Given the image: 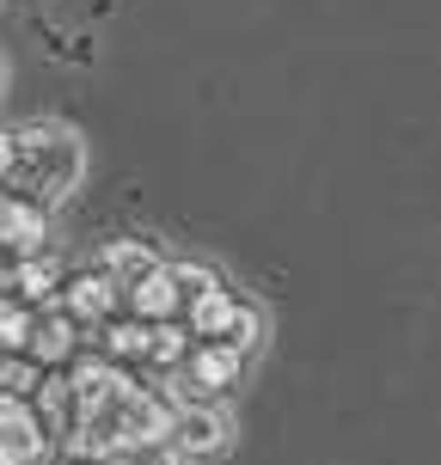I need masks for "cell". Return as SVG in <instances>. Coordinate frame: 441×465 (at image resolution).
I'll list each match as a JSON object with an SVG mask.
<instances>
[{
	"label": "cell",
	"mask_w": 441,
	"mask_h": 465,
	"mask_svg": "<svg viewBox=\"0 0 441 465\" xmlns=\"http://www.w3.org/2000/svg\"><path fill=\"white\" fill-rule=\"evenodd\" d=\"M80 172H86V147H80V135H74L68 123H25L19 129V184H31L44 203H62V196H74V184H80Z\"/></svg>",
	"instance_id": "1"
},
{
	"label": "cell",
	"mask_w": 441,
	"mask_h": 465,
	"mask_svg": "<svg viewBox=\"0 0 441 465\" xmlns=\"http://www.w3.org/2000/svg\"><path fill=\"white\" fill-rule=\"evenodd\" d=\"M227 411H215V404H190V411H178V422H172V447L185 453V460H209V453H221L227 447Z\"/></svg>",
	"instance_id": "2"
},
{
	"label": "cell",
	"mask_w": 441,
	"mask_h": 465,
	"mask_svg": "<svg viewBox=\"0 0 441 465\" xmlns=\"http://www.w3.org/2000/svg\"><path fill=\"white\" fill-rule=\"evenodd\" d=\"M44 453V422H31L25 398H0V465H31Z\"/></svg>",
	"instance_id": "3"
},
{
	"label": "cell",
	"mask_w": 441,
	"mask_h": 465,
	"mask_svg": "<svg viewBox=\"0 0 441 465\" xmlns=\"http://www.w3.org/2000/svg\"><path fill=\"white\" fill-rule=\"evenodd\" d=\"M165 263L154 257V245L147 239H111L105 245V276L116 282V288H141L147 276H160Z\"/></svg>",
	"instance_id": "4"
},
{
	"label": "cell",
	"mask_w": 441,
	"mask_h": 465,
	"mask_svg": "<svg viewBox=\"0 0 441 465\" xmlns=\"http://www.w3.org/2000/svg\"><path fill=\"white\" fill-rule=\"evenodd\" d=\"M129 301H135V319H147V325H172V312L185 306V294H178L172 270H160V276L141 282V288H129Z\"/></svg>",
	"instance_id": "5"
},
{
	"label": "cell",
	"mask_w": 441,
	"mask_h": 465,
	"mask_svg": "<svg viewBox=\"0 0 441 465\" xmlns=\"http://www.w3.org/2000/svg\"><path fill=\"white\" fill-rule=\"evenodd\" d=\"M116 301V282L98 270V276H74L68 288H62V306H68V319H105Z\"/></svg>",
	"instance_id": "6"
},
{
	"label": "cell",
	"mask_w": 441,
	"mask_h": 465,
	"mask_svg": "<svg viewBox=\"0 0 441 465\" xmlns=\"http://www.w3.org/2000/svg\"><path fill=\"white\" fill-rule=\"evenodd\" d=\"M0 239L19 245V252L31 257L37 245H44V209H31V203H13V196H6V203H0Z\"/></svg>",
	"instance_id": "7"
},
{
	"label": "cell",
	"mask_w": 441,
	"mask_h": 465,
	"mask_svg": "<svg viewBox=\"0 0 441 465\" xmlns=\"http://www.w3.org/2000/svg\"><path fill=\"white\" fill-rule=\"evenodd\" d=\"M239 361H246V355H233L227 343H209V349H196V355H190V380H196L203 392H221V386L239 380Z\"/></svg>",
	"instance_id": "8"
},
{
	"label": "cell",
	"mask_w": 441,
	"mask_h": 465,
	"mask_svg": "<svg viewBox=\"0 0 441 465\" xmlns=\"http://www.w3.org/2000/svg\"><path fill=\"white\" fill-rule=\"evenodd\" d=\"M233 319H239V294H227V288H215V294H203V301L190 306V331L196 337H221L227 343Z\"/></svg>",
	"instance_id": "9"
},
{
	"label": "cell",
	"mask_w": 441,
	"mask_h": 465,
	"mask_svg": "<svg viewBox=\"0 0 441 465\" xmlns=\"http://www.w3.org/2000/svg\"><path fill=\"white\" fill-rule=\"evenodd\" d=\"M13 288H25L31 301L55 294V288H62V257H55V252H31L19 270H13Z\"/></svg>",
	"instance_id": "10"
},
{
	"label": "cell",
	"mask_w": 441,
	"mask_h": 465,
	"mask_svg": "<svg viewBox=\"0 0 441 465\" xmlns=\"http://www.w3.org/2000/svg\"><path fill=\"white\" fill-rule=\"evenodd\" d=\"M74 349V319H37L31 331V361H62Z\"/></svg>",
	"instance_id": "11"
},
{
	"label": "cell",
	"mask_w": 441,
	"mask_h": 465,
	"mask_svg": "<svg viewBox=\"0 0 441 465\" xmlns=\"http://www.w3.org/2000/svg\"><path fill=\"white\" fill-rule=\"evenodd\" d=\"M165 270H172V282H178V294H185L190 306L203 301V294H215V288H221V276H215L209 263H190V257H185V263H165Z\"/></svg>",
	"instance_id": "12"
},
{
	"label": "cell",
	"mask_w": 441,
	"mask_h": 465,
	"mask_svg": "<svg viewBox=\"0 0 441 465\" xmlns=\"http://www.w3.org/2000/svg\"><path fill=\"white\" fill-rule=\"evenodd\" d=\"M147 343H154V325H141V319H129V325H111V331H105V349H111L116 361H129V355H147Z\"/></svg>",
	"instance_id": "13"
},
{
	"label": "cell",
	"mask_w": 441,
	"mask_h": 465,
	"mask_svg": "<svg viewBox=\"0 0 441 465\" xmlns=\"http://www.w3.org/2000/svg\"><path fill=\"white\" fill-rule=\"evenodd\" d=\"M257 343H264V312H257L252 301H239V319H233V331H227V349L233 355H252Z\"/></svg>",
	"instance_id": "14"
},
{
	"label": "cell",
	"mask_w": 441,
	"mask_h": 465,
	"mask_svg": "<svg viewBox=\"0 0 441 465\" xmlns=\"http://www.w3.org/2000/svg\"><path fill=\"white\" fill-rule=\"evenodd\" d=\"M147 361H160V368H178V361H185V331H178V325H154Z\"/></svg>",
	"instance_id": "15"
},
{
	"label": "cell",
	"mask_w": 441,
	"mask_h": 465,
	"mask_svg": "<svg viewBox=\"0 0 441 465\" xmlns=\"http://www.w3.org/2000/svg\"><path fill=\"white\" fill-rule=\"evenodd\" d=\"M31 331H37V319H31V312H19V306H6V301H0V349L31 343Z\"/></svg>",
	"instance_id": "16"
},
{
	"label": "cell",
	"mask_w": 441,
	"mask_h": 465,
	"mask_svg": "<svg viewBox=\"0 0 441 465\" xmlns=\"http://www.w3.org/2000/svg\"><path fill=\"white\" fill-rule=\"evenodd\" d=\"M31 386H44L31 361H0V398H25Z\"/></svg>",
	"instance_id": "17"
},
{
	"label": "cell",
	"mask_w": 441,
	"mask_h": 465,
	"mask_svg": "<svg viewBox=\"0 0 441 465\" xmlns=\"http://www.w3.org/2000/svg\"><path fill=\"white\" fill-rule=\"evenodd\" d=\"M129 453H135V465H190L172 441H160V447H129Z\"/></svg>",
	"instance_id": "18"
},
{
	"label": "cell",
	"mask_w": 441,
	"mask_h": 465,
	"mask_svg": "<svg viewBox=\"0 0 441 465\" xmlns=\"http://www.w3.org/2000/svg\"><path fill=\"white\" fill-rule=\"evenodd\" d=\"M19 172V135H0V178Z\"/></svg>",
	"instance_id": "19"
}]
</instances>
